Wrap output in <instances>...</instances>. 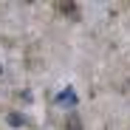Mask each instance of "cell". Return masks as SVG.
<instances>
[{
	"mask_svg": "<svg viewBox=\"0 0 130 130\" xmlns=\"http://www.w3.org/2000/svg\"><path fill=\"white\" fill-rule=\"evenodd\" d=\"M57 11H62V14H71L74 20L79 17V9H76V3H57Z\"/></svg>",
	"mask_w": 130,
	"mask_h": 130,
	"instance_id": "6da1fadb",
	"label": "cell"
},
{
	"mask_svg": "<svg viewBox=\"0 0 130 130\" xmlns=\"http://www.w3.org/2000/svg\"><path fill=\"white\" fill-rule=\"evenodd\" d=\"M57 105H71V107H74V105H76V96H74L71 91H65V93L57 96Z\"/></svg>",
	"mask_w": 130,
	"mask_h": 130,
	"instance_id": "7a4b0ae2",
	"label": "cell"
}]
</instances>
